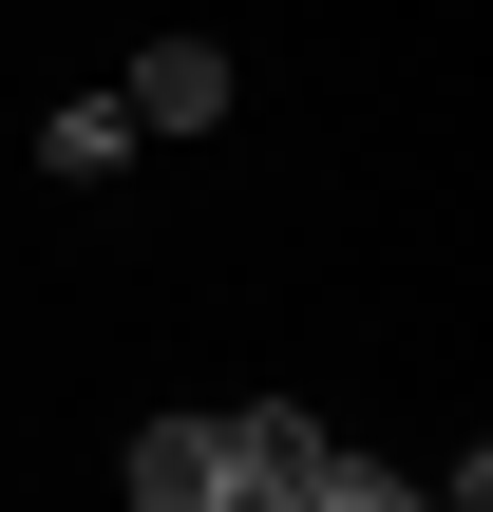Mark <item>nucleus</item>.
I'll use <instances>...</instances> for the list:
<instances>
[{
    "mask_svg": "<svg viewBox=\"0 0 493 512\" xmlns=\"http://www.w3.org/2000/svg\"><path fill=\"white\" fill-rule=\"evenodd\" d=\"M114 114H133V133H209V114H228V57H209V38H152V57L114 76Z\"/></svg>",
    "mask_w": 493,
    "mask_h": 512,
    "instance_id": "nucleus-2",
    "label": "nucleus"
},
{
    "mask_svg": "<svg viewBox=\"0 0 493 512\" xmlns=\"http://www.w3.org/2000/svg\"><path fill=\"white\" fill-rule=\"evenodd\" d=\"M304 512H437V494H399L380 456H342V437H304Z\"/></svg>",
    "mask_w": 493,
    "mask_h": 512,
    "instance_id": "nucleus-4",
    "label": "nucleus"
},
{
    "mask_svg": "<svg viewBox=\"0 0 493 512\" xmlns=\"http://www.w3.org/2000/svg\"><path fill=\"white\" fill-rule=\"evenodd\" d=\"M437 512H475V494H437Z\"/></svg>",
    "mask_w": 493,
    "mask_h": 512,
    "instance_id": "nucleus-6",
    "label": "nucleus"
},
{
    "mask_svg": "<svg viewBox=\"0 0 493 512\" xmlns=\"http://www.w3.org/2000/svg\"><path fill=\"white\" fill-rule=\"evenodd\" d=\"M285 456H304V418H285V399H228V418H152V437H133V512H209L228 475H285Z\"/></svg>",
    "mask_w": 493,
    "mask_h": 512,
    "instance_id": "nucleus-1",
    "label": "nucleus"
},
{
    "mask_svg": "<svg viewBox=\"0 0 493 512\" xmlns=\"http://www.w3.org/2000/svg\"><path fill=\"white\" fill-rule=\"evenodd\" d=\"M209 512H304V456H285V475H228Z\"/></svg>",
    "mask_w": 493,
    "mask_h": 512,
    "instance_id": "nucleus-5",
    "label": "nucleus"
},
{
    "mask_svg": "<svg viewBox=\"0 0 493 512\" xmlns=\"http://www.w3.org/2000/svg\"><path fill=\"white\" fill-rule=\"evenodd\" d=\"M114 152H133V114H114V95H57V114H38V171H57V190H95Z\"/></svg>",
    "mask_w": 493,
    "mask_h": 512,
    "instance_id": "nucleus-3",
    "label": "nucleus"
}]
</instances>
